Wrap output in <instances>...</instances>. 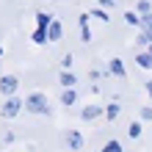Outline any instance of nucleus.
<instances>
[{
    "label": "nucleus",
    "instance_id": "6e6552de",
    "mask_svg": "<svg viewBox=\"0 0 152 152\" xmlns=\"http://www.w3.org/2000/svg\"><path fill=\"white\" fill-rule=\"evenodd\" d=\"M75 102H77V91H75L72 86L64 88V94H61V105H75Z\"/></svg>",
    "mask_w": 152,
    "mask_h": 152
},
{
    "label": "nucleus",
    "instance_id": "412c9836",
    "mask_svg": "<svg viewBox=\"0 0 152 152\" xmlns=\"http://www.w3.org/2000/svg\"><path fill=\"white\" fill-rule=\"evenodd\" d=\"M141 119H152V105H144V108H141Z\"/></svg>",
    "mask_w": 152,
    "mask_h": 152
},
{
    "label": "nucleus",
    "instance_id": "393cba45",
    "mask_svg": "<svg viewBox=\"0 0 152 152\" xmlns=\"http://www.w3.org/2000/svg\"><path fill=\"white\" fill-rule=\"evenodd\" d=\"M147 50H149V53H152V42H149V47H147Z\"/></svg>",
    "mask_w": 152,
    "mask_h": 152
},
{
    "label": "nucleus",
    "instance_id": "20e7f679",
    "mask_svg": "<svg viewBox=\"0 0 152 152\" xmlns=\"http://www.w3.org/2000/svg\"><path fill=\"white\" fill-rule=\"evenodd\" d=\"M66 144H69V149H72V152L83 149V136H80L77 130H69V133H66Z\"/></svg>",
    "mask_w": 152,
    "mask_h": 152
},
{
    "label": "nucleus",
    "instance_id": "4468645a",
    "mask_svg": "<svg viewBox=\"0 0 152 152\" xmlns=\"http://www.w3.org/2000/svg\"><path fill=\"white\" fill-rule=\"evenodd\" d=\"M119 105H116V102H111V105H105V119H108V122H113L116 119V116H119Z\"/></svg>",
    "mask_w": 152,
    "mask_h": 152
},
{
    "label": "nucleus",
    "instance_id": "f3484780",
    "mask_svg": "<svg viewBox=\"0 0 152 152\" xmlns=\"http://www.w3.org/2000/svg\"><path fill=\"white\" fill-rule=\"evenodd\" d=\"M102 152H122V144H119V141H116V138H111V141H105Z\"/></svg>",
    "mask_w": 152,
    "mask_h": 152
},
{
    "label": "nucleus",
    "instance_id": "9d476101",
    "mask_svg": "<svg viewBox=\"0 0 152 152\" xmlns=\"http://www.w3.org/2000/svg\"><path fill=\"white\" fill-rule=\"evenodd\" d=\"M136 61H138L141 69H152V53H149V50H147V53H138Z\"/></svg>",
    "mask_w": 152,
    "mask_h": 152
},
{
    "label": "nucleus",
    "instance_id": "aec40b11",
    "mask_svg": "<svg viewBox=\"0 0 152 152\" xmlns=\"http://www.w3.org/2000/svg\"><path fill=\"white\" fill-rule=\"evenodd\" d=\"M141 28H147V31H152V11H147V14H141Z\"/></svg>",
    "mask_w": 152,
    "mask_h": 152
},
{
    "label": "nucleus",
    "instance_id": "a878e982",
    "mask_svg": "<svg viewBox=\"0 0 152 152\" xmlns=\"http://www.w3.org/2000/svg\"><path fill=\"white\" fill-rule=\"evenodd\" d=\"M0 56H3V47H0Z\"/></svg>",
    "mask_w": 152,
    "mask_h": 152
},
{
    "label": "nucleus",
    "instance_id": "a211bd4d",
    "mask_svg": "<svg viewBox=\"0 0 152 152\" xmlns=\"http://www.w3.org/2000/svg\"><path fill=\"white\" fill-rule=\"evenodd\" d=\"M91 17H97V20H102V22H108V20H111V17H108V8H94Z\"/></svg>",
    "mask_w": 152,
    "mask_h": 152
},
{
    "label": "nucleus",
    "instance_id": "2eb2a0df",
    "mask_svg": "<svg viewBox=\"0 0 152 152\" xmlns=\"http://www.w3.org/2000/svg\"><path fill=\"white\" fill-rule=\"evenodd\" d=\"M50 22H53V14H44V11L36 14V25L39 28H50Z\"/></svg>",
    "mask_w": 152,
    "mask_h": 152
},
{
    "label": "nucleus",
    "instance_id": "7ed1b4c3",
    "mask_svg": "<svg viewBox=\"0 0 152 152\" xmlns=\"http://www.w3.org/2000/svg\"><path fill=\"white\" fill-rule=\"evenodd\" d=\"M17 88H20V80H17L14 75H3V77H0V94H3V97L17 94Z\"/></svg>",
    "mask_w": 152,
    "mask_h": 152
},
{
    "label": "nucleus",
    "instance_id": "ddd939ff",
    "mask_svg": "<svg viewBox=\"0 0 152 152\" xmlns=\"http://www.w3.org/2000/svg\"><path fill=\"white\" fill-rule=\"evenodd\" d=\"M33 42H36V44L50 42V36H47V28H39V25H36V31H33Z\"/></svg>",
    "mask_w": 152,
    "mask_h": 152
},
{
    "label": "nucleus",
    "instance_id": "0eeeda50",
    "mask_svg": "<svg viewBox=\"0 0 152 152\" xmlns=\"http://www.w3.org/2000/svg\"><path fill=\"white\" fill-rule=\"evenodd\" d=\"M108 69L116 75V77H124L127 75V69H124V64H122V58H111V64H108Z\"/></svg>",
    "mask_w": 152,
    "mask_h": 152
},
{
    "label": "nucleus",
    "instance_id": "6ab92c4d",
    "mask_svg": "<svg viewBox=\"0 0 152 152\" xmlns=\"http://www.w3.org/2000/svg\"><path fill=\"white\" fill-rule=\"evenodd\" d=\"M136 11H138V14H147V11H152V3H149V0H138Z\"/></svg>",
    "mask_w": 152,
    "mask_h": 152
},
{
    "label": "nucleus",
    "instance_id": "dca6fc26",
    "mask_svg": "<svg viewBox=\"0 0 152 152\" xmlns=\"http://www.w3.org/2000/svg\"><path fill=\"white\" fill-rule=\"evenodd\" d=\"M141 130H144V127H141L138 122H130V127H127V136H130L133 141H136V138H141Z\"/></svg>",
    "mask_w": 152,
    "mask_h": 152
},
{
    "label": "nucleus",
    "instance_id": "4be33fe9",
    "mask_svg": "<svg viewBox=\"0 0 152 152\" xmlns=\"http://www.w3.org/2000/svg\"><path fill=\"white\" fill-rule=\"evenodd\" d=\"M61 66H64V69H69V66H72V53H66V56L61 58Z\"/></svg>",
    "mask_w": 152,
    "mask_h": 152
},
{
    "label": "nucleus",
    "instance_id": "b1692460",
    "mask_svg": "<svg viewBox=\"0 0 152 152\" xmlns=\"http://www.w3.org/2000/svg\"><path fill=\"white\" fill-rule=\"evenodd\" d=\"M147 94L152 97V80H147Z\"/></svg>",
    "mask_w": 152,
    "mask_h": 152
},
{
    "label": "nucleus",
    "instance_id": "f8f14e48",
    "mask_svg": "<svg viewBox=\"0 0 152 152\" xmlns=\"http://www.w3.org/2000/svg\"><path fill=\"white\" fill-rule=\"evenodd\" d=\"M124 22H127V25H136V28H141V14H138V11H124Z\"/></svg>",
    "mask_w": 152,
    "mask_h": 152
},
{
    "label": "nucleus",
    "instance_id": "9b49d317",
    "mask_svg": "<svg viewBox=\"0 0 152 152\" xmlns=\"http://www.w3.org/2000/svg\"><path fill=\"white\" fill-rule=\"evenodd\" d=\"M58 80H61V86H64V88H69V86H75V83H77V77H75L72 72H69V69H64Z\"/></svg>",
    "mask_w": 152,
    "mask_h": 152
},
{
    "label": "nucleus",
    "instance_id": "5701e85b",
    "mask_svg": "<svg viewBox=\"0 0 152 152\" xmlns=\"http://www.w3.org/2000/svg\"><path fill=\"white\" fill-rule=\"evenodd\" d=\"M100 6H102V8H113L116 0H100Z\"/></svg>",
    "mask_w": 152,
    "mask_h": 152
},
{
    "label": "nucleus",
    "instance_id": "423d86ee",
    "mask_svg": "<svg viewBox=\"0 0 152 152\" xmlns=\"http://www.w3.org/2000/svg\"><path fill=\"white\" fill-rule=\"evenodd\" d=\"M102 113H105V111L100 108V105H86V108H83V113H80V116H83L86 122H94V119H100Z\"/></svg>",
    "mask_w": 152,
    "mask_h": 152
},
{
    "label": "nucleus",
    "instance_id": "f03ea898",
    "mask_svg": "<svg viewBox=\"0 0 152 152\" xmlns=\"http://www.w3.org/2000/svg\"><path fill=\"white\" fill-rule=\"evenodd\" d=\"M22 108H25V102L20 100V97H14V94H11V97H6V102H3V105H0V116H3V119H14V116L20 113Z\"/></svg>",
    "mask_w": 152,
    "mask_h": 152
},
{
    "label": "nucleus",
    "instance_id": "f257e3e1",
    "mask_svg": "<svg viewBox=\"0 0 152 152\" xmlns=\"http://www.w3.org/2000/svg\"><path fill=\"white\" fill-rule=\"evenodd\" d=\"M25 111L28 113H47L50 105H47V97H44L42 91H33L25 97Z\"/></svg>",
    "mask_w": 152,
    "mask_h": 152
},
{
    "label": "nucleus",
    "instance_id": "39448f33",
    "mask_svg": "<svg viewBox=\"0 0 152 152\" xmlns=\"http://www.w3.org/2000/svg\"><path fill=\"white\" fill-rule=\"evenodd\" d=\"M47 36H50V42H61V36H64V25H61L58 20H53L50 28H47Z\"/></svg>",
    "mask_w": 152,
    "mask_h": 152
},
{
    "label": "nucleus",
    "instance_id": "1a4fd4ad",
    "mask_svg": "<svg viewBox=\"0 0 152 152\" xmlns=\"http://www.w3.org/2000/svg\"><path fill=\"white\" fill-rule=\"evenodd\" d=\"M80 39L91 42V33H88V14H80Z\"/></svg>",
    "mask_w": 152,
    "mask_h": 152
}]
</instances>
